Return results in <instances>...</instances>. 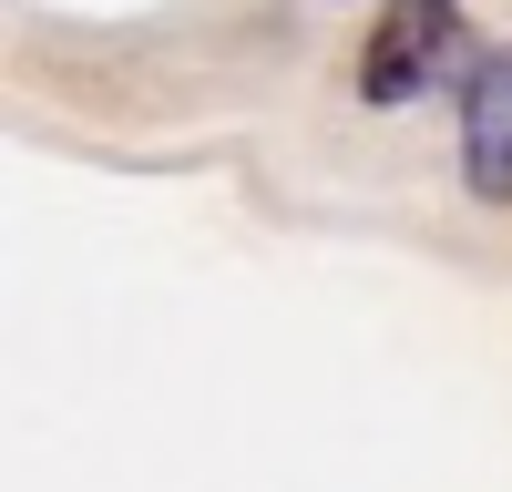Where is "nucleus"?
Segmentation results:
<instances>
[{
    "instance_id": "obj_1",
    "label": "nucleus",
    "mask_w": 512,
    "mask_h": 492,
    "mask_svg": "<svg viewBox=\"0 0 512 492\" xmlns=\"http://www.w3.org/2000/svg\"><path fill=\"white\" fill-rule=\"evenodd\" d=\"M451 41H461V0H390L359 41V103H379V113L420 103L431 72L451 62Z\"/></svg>"
},
{
    "instance_id": "obj_2",
    "label": "nucleus",
    "mask_w": 512,
    "mask_h": 492,
    "mask_svg": "<svg viewBox=\"0 0 512 492\" xmlns=\"http://www.w3.org/2000/svg\"><path fill=\"white\" fill-rule=\"evenodd\" d=\"M461 185L482 205H512V41L482 52L461 82Z\"/></svg>"
}]
</instances>
